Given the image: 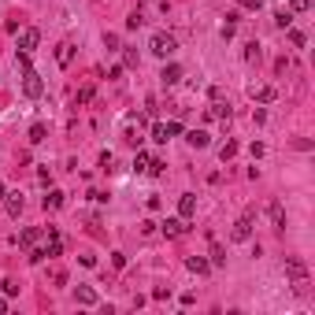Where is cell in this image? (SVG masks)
Returning <instances> with one entry per match:
<instances>
[{
	"mask_svg": "<svg viewBox=\"0 0 315 315\" xmlns=\"http://www.w3.org/2000/svg\"><path fill=\"white\" fill-rule=\"evenodd\" d=\"M285 274H289L293 293H304V289H308V267H304V260L289 256V260H285Z\"/></svg>",
	"mask_w": 315,
	"mask_h": 315,
	"instance_id": "cell-1",
	"label": "cell"
},
{
	"mask_svg": "<svg viewBox=\"0 0 315 315\" xmlns=\"http://www.w3.org/2000/svg\"><path fill=\"white\" fill-rule=\"evenodd\" d=\"M175 49H178V41H175L171 34H152V41H148V52H152V56H160V60H167V56L175 52Z\"/></svg>",
	"mask_w": 315,
	"mask_h": 315,
	"instance_id": "cell-2",
	"label": "cell"
},
{
	"mask_svg": "<svg viewBox=\"0 0 315 315\" xmlns=\"http://www.w3.org/2000/svg\"><path fill=\"white\" fill-rule=\"evenodd\" d=\"M23 93H26L30 100H37V97L45 93V82H41V74H37L34 67H30V71H23Z\"/></svg>",
	"mask_w": 315,
	"mask_h": 315,
	"instance_id": "cell-3",
	"label": "cell"
},
{
	"mask_svg": "<svg viewBox=\"0 0 315 315\" xmlns=\"http://www.w3.org/2000/svg\"><path fill=\"white\" fill-rule=\"evenodd\" d=\"M249 237H252V212H245V215L234 223V230H230V241H249Z\"/></svg>",
	"mask_w": 315,
	"mask_h": 315,
	"instance_id": "cell-4",
	"label": "cell"
},
{
	"mask_svg": "<svg viewBox=\"0 0 315 315\" xmlns=\"http://www.w3.org/2000/svg\"><path fill=\"white\" fill-rule=\"evenodd\" d=\"M37 41H41V34L34 30V26H26V30H19V52H34Z\"/></svg>",
	"mask_w": 315,
	"mask_h": 315,
	"instance_id": "cell-5",
	"label": "cell"
},
{
	"mask_svg": "<svg viewBox=\"0 0 315 315\" xmlns=\"http://www.w3.org/2000/svg\"><path fill=\"white\" fill-rule=\"evenodd\" d=\"M249 97L260 100V104H271L274 97H278V89H274V85H249Z\"/></svg>",
	"mask_w": 315,
	"mask_h": 315,
	"instance_id": "cell-6",
	"label": "cell"
},
{
	"mask_svg": "<svg viewBox=\"0 0 315 315\" xmlns=\"http://www.w3.org/2000/svg\"><path fill=\"white\" fill-rule=\"evenodd\" d=\"M178 215H182V219H193V215H197V197H193V193H182V197H178Z\"/></svg>",
	"mask_w": 315,
	"mask_h": 315,
	"instance_id": "cell-7",
	"label": "cell"
},
{
	"mask_svg": "<svg viewBox=\"0 0 315 315\" xmlns=\"http://www.w3.org/2000/svg\"><path fill=\"white\" fill-rule=\"evenodd\" d=\"M267 215H271L274 230H285V208L278 204V200H271V204H267Z\"/></svg>",
	"mask_w": 315,
	"mask_h": 315,
	"instance_id": "cell-8",
	"label": "cell"
},
{
	"mask_svg": "<svg viewBox=\"0 0 315 315\" xmlns=\"http://www.w3.org/2000/svg\"><path fill=\"white\" fill-rule=\"evenodd\" d=\"M160 230H164L167 237H182L186 234V219L178 215V219H164V226H160Z\"/></svg>",
	"mask_w": 315,
	"mask_h": 315,
	"instance_id": "cell-9",
	"label": "cell"
},
{
	"mask_svg": "<svg viewBox=\"0 0 315 315\" xmlns=\"http://www.w3.org/2000/svg\"><path fill=\"white\" fill-rule=\"evenodd\" d=\"M4 208H8V215H12V219H19V212L26 208V200L19 197V193H4Z\"/></svg>",
	"mask_w": 315,
	"mask_h": 315,
	"instance_id": "cell-10",
	"label": "cell"
},
{
	"mask_svg": "<svg viewBox=\"0 0 315 315\" xmlns=\"http://www.w3.org/2000/svg\"><path fill=\"white\" fill-rule=\"evenodd\" d=\"M186 141H189L193 148H208V145H212V137H208V130H189V133H186Z\"/></svg>",
	"mask_w": 315,
	"mask_h": 315,
	"instance_id": "cell-11",
	"label": "cell"
},
{
	"mask_svg": "<svg viewBox=\"0 0 315 315\" xmlns=\"http://www.w3.org/2000/svg\"><path fill=\"white\" fill-rule=\"evenodd\" d=\"M160 78H164V85H178V82H182V67H178V63H167Z\"/></svg>",
	"mask_w": 315,
	"mask_h": 315,
	"instance_id": "cell-12",
	"label": "cell"
},
{
	"mask_svg": "<svg viewBox=\"0 0 315 315\" xmlns=\"http://www.w3.org/2000/svg\"><path fill=\"white\" fill-rule=\"evenodd\" d=\"M186 267H189L193 274H208V271H212V260H204V256H189Z\"/></svg>",
	"mask_w": 315,
	"mask_h": 315,
	"instance_id": "cell-13",
	"label": "cell"
},
{
	"mask_svg": "<svg viewBox=\"0 0 315 315\" xmlns=\"http://www.w3.org/2000/svg\"><path fill=\"white\" fill-rule=\"evenodd\" d=\"M71 60H74V45L63 41L60 49H56V63H60V67H71Z\"/></svg>",
	"mask_w": 315,
	"mask_h": 315,
	"instance_id": "cell-14",
	"label": "cell"
},
{
	"mask_svg": "<svg viewBox=\"0 0 315 315\" xmlns=\"http://www.w3.org/2000/svg\"><path fill=\"white\" fill-rule=\"evenodd\" d=\"M208 119H230V104H223V100H212V108H208Z\"/></svg>",
	"mask_w": 315,
	"mask_h": 315,
	"instance_id": "cell-15",
	"label": "cell"
},
{
	"mask_svg": "<svg viewBox=\"0 0 315 315\" xmlns=\"http://www.w3.org/2000/svg\"><path fill=\"white\" fill-rule=\"evenodd\" d=\"M74 297H78V304H85V308H93V304H97V293H93L89 285H78V293H74Z\"/></svg>",
	"mask_w": 315,
	"mask_h": 315,
	"instance_id": "cell-16",
	"label": "cell"
},
{
	"mask_svg": "<svg viewBox=\"0 0 315 315\" xmlns=\"http://www.w3.org/2000/svg\"><path fill=\"white\" fill-rule=\"evenodd\" d=\"M45 133H49V130H45V122H34V126H30V145H41Z\"/></svg>",
	"mask_w": 315,
	"mask_h": 315,
	"instance_id": "cell-17",
	"label": "cell"
},
{
	"mask_svg": "<svg viewBox=\"0 0 315 315\" xmlns=\"http://www.w3.org/2000/svg\"><path fill=\"white\" fill-rule=\"evenodd\" d=\"M45 208H49V212H56V208H63V193H60V189H52V193L45 197Z\"/></svg>",
	"mask_w": 315,
	"mask_h": 315,
	"instance_id": "cell-18",
	"label": "cell"
},
{
	"mask_svg": "<svg viewBox=\"0 0 315 315\" xmlns=\"http://www.w3.org/2000/svg\"><path fill=\"white\" fill-rule=\"evenodd\" d=\"M212 263H215V267L226 263V249H223V245H212Z\"/></svg>",
	"mask_w": 315,
	"mask_h": 315,
	"instance_id": "cell-19",
	"label": "cell"
},
{
	"mask_svg": "<svg viewBox=\"0 0 315 315\" xmlns=\"http://www.w3.org/2000/svg\"><path fill=\"white\" fill-rule=\"evenodd\" d=\"M133 171H137V175H145V171H148V156H145V152L133 156Z\"/></svg>",
	"mask_w": 315,
	"mask_h": 315,
	"instance_id": "cell-20",
	"label": "cell"
},
{
	"mask_svg": "<svg viewBox=\"0 0 315 315\" xmlns=\"http://www.w3.org/2000/svg\"><path fill=\"white\" fill-rule=\"evenodd\" d=\"M245 60H249V63H260V45H245Z\"/></svg>",
	"mask_w": 315,
	"mask_h": 315,
	"instance_id": "cell-21",
	"label": "cell"
},
{
	"mask_svg": "<svg viewBox=\"0 0 315 315\" xmlns=\"http://www.w3.org/2000/svg\"><path fill=\"white\" fill-rule=\"evenodd\" d=\"M34 241H37V230H23L19 234V245H23V249H30Z\"/></svg>",
	"mask_w": 315,
	"mask_h": 315,
	"instance_id": "cell-22",
	"label": "cell"
},
{
	"mask_svg": "<svg viewBox=\"0 0 315 315\" xmlns=\"http://www.w3.org/2000/svg\"><path fill=\"white\" fill-rule=\"evenodd\" d=\"M152 141H160V145H167V130H164V122H156V126H152Z\"/></svg>",
	"mask_w": 315,
	"mask_h": 315,
	"instance_id": "cell-23",
	"label": "cell"
},
{
	"mask_svg": "<svg viewBox=\"0 0 315 315\" xmlns=\"http://www.w3.org/2000/svg\"><path fill=\"white\" fill-rule=\"evenodd\" d=\"M308 4H311V0H289V12L300 15V12H308Z\"/></svg>",
	"mask_w": 315,
	"mask_h": 315,
	"instance_id": "cell-24",
	"label": "cell"
},
{
	"mask_svg": "<svg viewBox=\"0 0 315 315\" xmlns=\"http://www.w3.org/2000/svg\"><path fill=\"white\" fill-rule=\"evenodd\" d=\"M164 160H148V171H145V175H164Z\"/></svg>",
	"mask_w": 315,
	"mask_h": 315,
	"instance_id": "cell-25",
	"label": "cell"
},
{
	"mask_svg": "<svg viewBox=\"0 0 315 315\" xmlns=\"http://www.w3.org/2000/svg\"><path fill=\"white\" fill-rule=\"evenodd\" d=\"M164 130H167V141H171V137H178V133H182V122H164Z\"/></svg>",
	"mask_w": 315,
	"mask_h": 315,
	"instance_id": "cell-26",
	"label": "cell"
},
{
	"mask_svg": "<svg viewBox=\"0 0 315 315\" xmlns=\"http://www.w3.org/2000/svg\"><path fill=\"white\" fill-rule=\"evenodd\" d=\"M289 41H293V45H297V49H304V45H308V37H304L300 30H289Z\"/></svg>",
	"mask_w": 315,
	"mask_h": 315,
	"instance_id": "cell-27",
	"label": "cell"
},
{
	"mask_svg": "<svg viewBox=\"0 0 315 315\" xmlns=\"http://www.w3.org/2000/svg\"><path fill=\"white\" fill-rule=\"evenodd\" d=\"M93 100V85H82L78 89V104H89Z\"/></svg>",
	"mask_w": 315,
	"mask_h": 315,
	"instance_id": "cell-28",
	"label": "cell"
},
{
	"mask_svg": "<svg viewBox=\"0 0 315 315\" xmlns=\"http://www.w3.org/2000/svg\"><path fill=\"white\" fill-rule=\"evenodd\" d=\"M278 26H282V30H289V26H293V12H278Z\"/></svg>",
	"mask_w": 315,
	"mask_h": 315,
	"instance_id": "cell-29",
	"label": "cell"
},
{
	"mask_svg": "<svg viewBox=\"0 0 315 315\" xmlns=\"http://www.w3.org/2000/svg\"><path fill=\"white\" fill-rule=\"evenodd\" d=\"M141 23H145V15H141V12H133V15L126 19V26H130V30H137V26H141Z\"/></svg>",
	"mask_w": 315,
	"mask_h": 315,
	"instance_id": "cell-30",
	"label": "cell"
},
{
	"mask_svg": "<svg viewBox=\"0 0 315 315\" xmlns=\"http://www.w3.org/2000/svg\"><path fill=\"white\" fill-rule=\"evenodd\" d=\"M0 289H4V293H8V297H15V293H19V285H15L12 278H4V282H0Z\"/></svg>",
	"mask_w": 315,
	"mask_h": 315,
	"instance_id": "cell-31",
	"label": "cell"
},
{
	"mask_svg": "<svg viewBox=\"0 0 315 315\" xmlns=\"http://www.w3.org/2000/svg\"><path fill=\"white\" fill-rule=\"evenodd\" d=\"M234 152H237V145H234V141H226V145H223V148H219V156H223V160H230V156H234Z\"/></svg>",
	"mask_w": 315,
	"mask_h": 315,
	"instance_id": "cell-32",
	"label": "cell"
},
{
	"mask_svg": "<svg viewBox=\"0 0 315 315\" xmlns=\"http://www.w3.org/2000/svg\"><path fill=\"white\" fill-rule=\"evenodd\" d=\"M126 141H130V145H141V130L130 126V130H126Z\"/></svg>",
	"mask_w": 315,
	"mask_h": 315,
	"instance_id": "cell-33",
	"label": "cell"
},
{
	"mask_svg": "<svg viewBox=\"0 0 315 315\" xmlns=\"http://www.w3.org/2000/svg\"><path fill=\"white\" fill-rule=\"evenodd\" d=\"M4 311H8V304H4V297H0V315H4Z\"/></svg>",
	"mask_w": 315,
	"mask_h": 315,
	"instance_id": "cell-34",
	"label": "cell"
},
{
	"mask_svg": "<svg viewBox=\"0 0 315 315\" xmlns=\"http://www.w3.org/2000/svg\"><path fill=\"white\" fill-rule=\"evenodd\" d=\"M4 193H8V189H4V182H0V200H4Z\"/></svg>",
	"mask_w": 315,
	"mask_h": 315,
	"instance_id": "cell-35",
	"label": "cell"
}]
</instances>
